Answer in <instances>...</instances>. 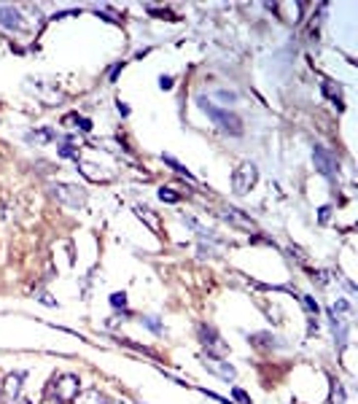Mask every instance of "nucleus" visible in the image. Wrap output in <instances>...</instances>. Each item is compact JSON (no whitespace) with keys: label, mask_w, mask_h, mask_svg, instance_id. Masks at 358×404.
Wrapping results in <instances>:
<instances>
[{"label":"nucleus","mask_w":358,"mask_h":404,"mask_svg":"<svg viewBox=\"0 0 358 404\" xmlns=\"http://www.w3.org/2000/svg\"><path fill=\"white\" fill-rule=\"evenodd\" d=\"M329 216H331V208H329V205H323V208L318 210V219H321V224H326V221H329Z\"/></svg>","instance_id":"obj_24"},{"label":"nucleus","mask_w":358,"mask_h":404,"mask_svg":"<svg viewBox=\"0 0 358 404\" xmlns=\"http://www.w3.org/2000/svg\"><path fill=\"white\" fill-rule=\"evenodd\" d=\"M312 162H315V170L321 175H326V178H334L337 175V159L334 154H331L329 148H323V146H312Z\"/></svg>","instance_id":"obj_4"},{"label":"nucleus","mask_w":358,"mask_h":404,"mask_svg":"<svg viewBox=\"0 0 358 404\" xmlns=\"http://www.w3.org/2000/svg\"><path fill=\"white\" fill-rule=\"evenodd\" d=\"M119 113H122V116H127V113H129V108H127L124 103H119Z\"/></svg>","instance_id":"obj_29"},{"label":"nucleus","mask_w":358,"mask_h":404,"mask_svg":"<svg viewBox=\"0 0 358 404\" xmlns=\"http://www.w3.org/2000/svg\"><path fill=\"white\" fill-rule=\"evenodd\" d=\"M321 87H323V94H326V97H329L331 103L337 105V108H342V94H340V89H334V81L323 78V84H321Z\"/></svg>","instance_id":"obj_14"},{"label":"nucleus","mask_w":358,"mask_h":404,"mask_svg":"<svg viewBox=\"0 0 358 404\" xmlns=\"http://www.w3.org/2000/svg\"><path fill=\"white\" fill-rule=\"evenodd\" d=\"M218 97H221V100H226V103H234L237 94H234V92H226V89H218Z\"/></svg>","instance_id":"obj_25"},{"label":"nucleus","mask_w":358,"mask_h":404,"mask_svg":"<svg viewBox=\"0 0 358 404\" xmlns=\"http://www.w3.org/2000/svg\"><path fill=\"white\" fill-rule=\"evenodd\" d=\"M110 305H113L116 310H119V307H127V294H124V291H113V294H110Z\"/></svg>","instance_id":"obj_19"},{"label":"nucleus","mask_w":358,"mask_h":404,"mask_svg":"<svg viewBox=\"0 0 358 404\" xmlns=\"http://www.w3.org/2000/svg\"><path fill=\"white\" fill-rule=\"evenodd\" d=\"M52 197L57 202H62V205H70V208H78V205H84V200H87L84 189L70 186V184H54L52 186Z\"/></svg>","instance_id":"obj_3"},{"label":"nucleus","mask_w":358,"mask_h":404,"mask_svg":"<svg viewBox=\"0 0 358 404\" xmlns=\"http://www.w3.org/2000/svg\"><path fill=\"white\" fill-rule=\"evenodd\" d=\"M183 221H186V224H189V226H191V229H194V232H197V235L202 237V240H213V242H218V237H215V232H210V229H205V226H202V224H199V221H194V219H191V216H183Z\"/></svg>","instance_id":"obj_12"},{"label":"nucleus","mask_w":358,"mask_h":404,"mask_svg":"<svg viewBox=\"0 0 358 404\" xmlns=\"http://www.w3.org/2000/svg\"><path fill=\"white\" fill-rule=\"evenodd\" d=\"M159 87L162 89H173V75H162V78H159Z\"/></svg>","instance_id":"obj_26"},{"label":"nucleus","mask_w":358,"mask_h":404,"mask_svg":"<svg viewBox=\"0 0 358 404\" xmlns=\"http://www.w3.org/2000/svg\"><path fill=\"white\" fill-rule=\"evenodd\" d=\"M19 404H30V402H19Z\"/></svg>","instance_id":"obj_30"},{"label":"nucleus","mask_w":358,"mask_h":404,"mask_svg":"<svg viewBox=\"0 0 358 404\" xmlns=\"http://www.w3.org/2000/svg\"><path fill=\"white\" fill-rule=\"evenodd\" d=\"M38 302H41V305H46V307H57V302H54L46 291H41V294H38Z\"/></svg>","instance_id":"obj_23"},{"label":"nucleus","mask_w":358,"mask_h":404,"mask_svg":"<svg viewBox=\"0 0 358 404\" xmlns=\"http://www.w3.org/2000/svg\"><path fill=\"white\" fill-rule=\"evenodd\" d=\"M22 380H24L22 372H14V375L6 377V383H3V402H6V404L17 402L19 391H22Z\"/></svg>","instance_id":"obj_8"},{"label":"nucleus","mask_w":358,"mask_h":404,"mask_svg":"<svg viewBox=\"0 0 358 404\" xmlns=\"http://www.w3.org/2000/svg\"><path fill=\"white\" fill-rule=\"evenodd\" d=\"M0 27H3V30H22L19 8H14V6H0Z\"/></svg>","instance_id":"obj_10"},{"label":"nucleus","mask_w":358,"mask_h":404,"mask_svg":"<svg viewBox=\"0 0 358 404\" xmlns=\"http://www.w3.org/2000/svg\"><path fill=\"white\" fill-rule=\"evenodd\" d=\"M75 399H78V404H108L97 388H89V391H84L81 396H75Z\"/></svg>","instance_id":"obj_13"},{"label":"nucleus","mask_w":358,"mask_h":404,"mask_svg":"<svg viewBox=\"0 0 358 404\" xmlns=\"http://www.w3.org/2000/svg\"><path fill=\"white\" fill-rule=\"evenodd\" d=\"M232 393H234V399H237V402H240V404H251V396L243 391V388H234V391H232Z\"/></svg>","instance_id":"obj_22"},{"label":"nucleus","mask_w":358,"mask_h":404,"mask_svg":"<svg viewBox=\"0 0 358 404\" xmlns=\"http://www.w3.org/2000/svg\"><path fill=\"white\" fill-rule=\"evenodd\" d=\"M331 386H334V388H331V404H345L347 396H345V388H342V383L334 380Z\"/></svg>","instance_id":"obj_15"},{"label":"nucleus","mask_w":358,"mask_h":404,"mask_svg":"<svg viewBox=\"0 0 358 404\" xmlns=\"http://www.w3.org/2000/svg\"><path fill=\"white\" fill-rule=\"evenodd\" d=\"M202 364H205V369H210L213 375H218L221 380H234V377H237L234 367H232V364H226L224 358H218V356H208V353H205Z\"/></svg>","instance_id":"obj_7"},{"label":"nucleus","mask_w":358,"mask_h":404,"mask_svg":"<svg viewBox=\"0 0 358 404\" xmlns=\"http://www.w3.org/2000/svg\"><path fill=\"white\" fill-rule=\"evenodd\" d=\"M78 377L75 375H59L54 380V393H57V402H73L78 396Z\"/></svg>","instance_id":"obj_5"},{"label":"nucleus","mask_w":358,"mask_h":404,"mask_svg":"<svg viewBox=\"0 0 358 404\" xmlns=\"http://www.w3.org/2000/svg\"><path fill=\"white\" fill-rule=\"evenodd\" d=\"M162 159H164V165H170V167H173V170H175V173H178V175H186V178H189V181H194V175H191L189 170H186L183 165H180V162H175L173 156H162Z\"/></svg>","instance_id":"obj_16"},{"label":"nucleus","mask_w":358,"mask_h":404,"mask_svg":"<svg viewBox=\"0 0 358 404\" xmlns=\"http://www.w3.org/2000/svg\"><path fill=\"white\" fill-rule=\"evenodd\" d=\"M135 213H138L140 219H145V224H148L151 229H159V221H156L154 216H151V210H148V208H140V205H135Z\"/></svg>","instance_id":"obj_17"},{"label":"nucleus","mask_w":358,"mask_h":404,"mask_svg":"<svg viewBox=\"0 0 358 404\" xmlns=\"http://www.w3.org/2000/svg\"><path fill=\"white\" fill-rule=\"evenodd\" d=\"M143 323H145V326H148L151 331H154V334H164V326H162V323H159V318H154V315H145V318H143Z\"/></svg>","instance_id":"obj_18"},{"label":"nucleus","mask_w":358,"mask_h":404,"mask_svg":"<svg viewBox=\"0 0 358 404\" xmlns=\"http://www.w3.org/2000/svg\"><path fill=\"white\" fill-rule=\"evenodd\" d=\"M119 70H122V62H119V65H113V68H110V78H116V75H119Z\"/></svg>","instance_id":"obj_28"},{"label":"nucleus","mask_w":358,"mask_h":404,"mask_svg":"<svg viewBox=\"0 0 358 404\" xmlns=\"http://www.w3.org/2000/svg\"><path fill=\"white\" fill-rule=\"evenodd\" d=\"M199 340H202V345L208 348V356H226V345L224 340L218 337V331L213 329V326H199Z\"/></svg>","instance_id":"obj_6"},{"label":"nucleus","mask_w":358,"mask_h":404,"mask_svg":"<svg viewBox=\"0 0 358 404\" xmlns=\"http://www.w3.org/2000/svg\"><path fill=\"white\" fill-rule=\"evenodd\" d=\"M59 156H68V159H75V162H78V151H75L70 143L59 146Z\"/></svg>","instance_id":"obj_20"},{"label":"nucleus","mask_w":358,"mask_h":404,"mask_svg":"<svg viewBox=\"0 0 358 404\" xmlns=\"http://www.w3.org/2000/svg\"><path fill=\"white\" fill-rule=\"evenodd\" d=\"M218 216H221L224 221H229V224L240 226V229H248V232H253V229H256L253 219H248V216H245L243 210H237V208H226V210H221Z\"/></svg>","instance_id":"obj_9"},{"label":"nucleus","mask_w":358,"mask_h":404,"mask_svg":"<svg viewBox=\"0 0 358 404\" xmlns=\"http://www.w3.org/2000/svg\"><path fill=\"white\" fill-rule=\"evenodd\" d=\"M256 178H259L256 165L253 162H243V165L234 170V175H232V189H234L237 194H248L251 186L256 184Z\"/></svg>","instance_id":"obj_2"},{"label":"nucleus","mask_w":358,"mask_h":404,"mask_svg":"<svg viewBox=\"0 0 358 404\" xmlns=\"http://www.w3.org/2000/svg\"><path fill=\"white\" fill-rule=\"evenodd\" d=\"M197 103H199V108H202L205 113L215 121V127H221V132H226V135H243V121H240V116H234L232 110L218 108V105H213L210 100H205V97H199Z\"/></svg>","instance_id":"obj_1"},{"label":"nucleus","mask_w":358,"mask_h":404,"mask_svg":"<svg viewBox=\"0 0 358 404\" xmlns=\"http://www.w3.org/2000/svg\"><path fill=\"white\" fill-rule=\"evenodd\" d=\"M159 200H162V202H178L180 197L175 194L173 189H159Z\"/></svg>","instance_id":"obj_21"},{"label":"nucleus","mask_w":358,"mask_h":404,"mask_svg":"<svg viewBox=\"0 0 358 404\" xmlns=\"http://www.w3.org/2000/svg\"><path fill=\"white\" fill-rule=\"evenodd\" d=\"M329 321H331V331H334L337 345L342 348L347 342V321H345V318H340L334 310H329Z\"/></svg>","instance_id":"obj_11"},{"label":"nucleus","mask_w":358,"mask_h":404,"mask_svg":"<svg viewBox=\"0 0 358 404\" xmlns=\"http://www.w3.org/2000/svg\"><path fill=\"white\" fill-rule=\"evenodd\" d=\"M75 121L81 124V129H84V132H89V129H92V121H89V119H75Z\"/></svg>","instance_id":"obj_27"}]
</instances>
